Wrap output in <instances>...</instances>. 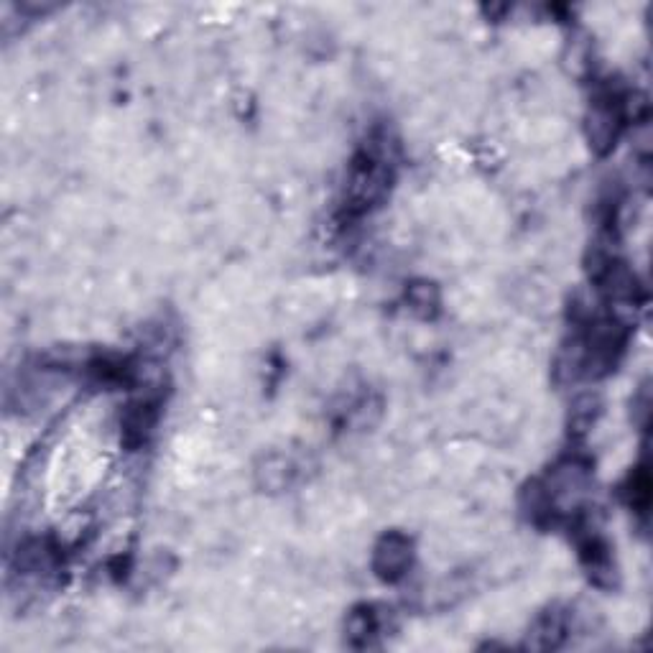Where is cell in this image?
I'll return each mask as SVG.
<instances>
[{"mask_svg":"<svg viewBox=\"0 0 653 653\" xmlns=\"http://www.w3.org/2000/svg\"><path fill=\"white\" fill-rule=\"evenodd\" d=\"M159 406L156 401H136L125 409L123 414V439L128 447H138L148 439L151 429L156 424V416H159Z\"/></svg>","mask_w":653,"mask_h":653,"instance_id":"277c9868","label":"cell"},{"mask_svg":"<svg viewBox=\"0 0 653 653\" xmlns=\"http://www.w3.org/2000/svg\"><path fill=\"white\" fill-rule=\"evenodd\" d=\"M345 631L353 646H368L370 638L381 633V620L373 613V608H358L347 615Z\"/></svg>","mask_w":653,"mask_h":653,"instance_id":"8992f818","label":"cell"},{"mask_svg":"<svg viewBox=\"0 0 653 653\" xmlns=\"http://www.w3.org/2000/svg\"><path fill=\"white\" fill-rule=\"evenodd\" d=\"M409 309L421 319H432L439 312V289L429 281H416L406 291Z\"/></svg>","mask_w":653,"mask_h":653,"instance_id":"52a82bcc","label":"cell"},{"mask_svg":"<svg viewBox=\"0 0 653 653\" xmlns=\"http://www.w3.org/2000/svg\"><path fill=\"white\" fill-rule=\"evenodd\" d=\"M620 128H623V103H618V97H600L592 105L590 120H587V136L597 154H605L615 146Z\"/></svg>","mask_w":653,"mask_h":653,"instance_id":"7a4b0ae2","label":"cell"},{"mask_svg":"<svg viewBox=\"0 0 653 653\" xmlns=\"http://www.w3.org/2000/svg\"><path fill=\"white\" fill-rule=\"evenodd\" d=\"M411 562H414V544H411L409 536L391 531V534H386L375 544L373 572L383 582H398L401 577H406Z\"/></svg>","mask_w":653,"mask_h":653,"instance_id":"6da1fadb","label":"cell"},{"mask_svg":"<svg viewBox=\"0 0 653 653\" xmlns=\"http://www.w3.org/2000/svg\"><path fill=\"white\" fill-rule=\"evenodd\" d=\"M567 636V615L562 610H549L536 620L531 628L526 646L531 648H557Z\"/></svg>","mask_w":653,"mask_h":653,"instance_id":"5b68a950","label":"cell"},{"mask_svg":"<svg viewBox=\"0 0 653 653\" xmlns=\"http://www.w3.org/2000/svg\"><path fill=\"white\" fill-rule=\"evenodd\" d=\"M294 475L296 465L291 462V457L281 455V452H271L256 465V483L266 493H281V490L291 488Z\"/></svg>","mask_w":653,"mask_h":653,"instance_id":"3957f363","label":"cell"}]
</instances>
